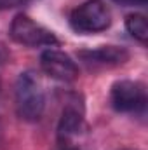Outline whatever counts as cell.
<instances>
[{
	"label": "cell",
	"mask_w": 148,
	"mask_h": 150,
	"mask_svg": "<svg viewBox=\"0 0 148 150\" xmlns=\"http://www.w3.org/2000/svg\"><path fill=\"white\" fill-rule=\"evenodd\" d=\"M125 30L131 33V37H134L138 42L141 44H147L148 40V23L147 18L140 12H134V14H129L125 18Z\"/></svg>",
	"instance_id": "obj_8"
},
{
	"label": "cell",
	"mask_w": 148,
	"mask_h": 150,
	"mask_svg": "<svg viewBox=\"0 0 148 150\" xmlns=\"http://www.w3.org/2000/svg\"><path fill=\"white\" fill-rule=\"evenodd\" d=\"M28 0H0V11H5V9H12L16 5H21Z\"/></svg>",
	"instance_id": "obj_10"
},
{
	"label": "cell",
	"mask_w": 148,
	"mask_h": 150,
	"mask_svg": "<svg viewBox=\"0 0 148 150\" xmlns=\"http://www.w3.org/2000/svg\"><path fill=\"white\" fill-rule=\"evenodd\" d=\"M9 35L14 42L26 45V47H44V45H56V35L42 26L40 23L33 21L26 14H18L9 28Z\"/></svg>",
	"instance_id": "obj_3"
},
{
	"label": "cell",
	"mask_w": 148,
	"mask_h": 150,
	"mask_svg": "<svg viewBox=\"0 0 148 150\" xmlns=\"http://www.w3.org/2000/svg\"><path fill=\"white\" fill-rule=\"evenodd\" d=\"M129 51L125 47L103 45L98 49H84L78 52V59L89 68H113L124 65L129 59Z\"/></svg>",
	"instance_id": "obj_7"
},
{
	"label": "cell",
	"mask_w": 148,
	"mask_h": 150,
	"mask_svg": "<svg viewBox=\"0 0 148 150\" xmlns=\"http://www.w3.org/2000/svg\"><path fill=\"white\" fill-rule=\"evenodd\" d=\"M9 59V49L5 47V44L0 40V65H4Z\"/></svg>",
	"instance_id": "obj_11"
},
{
	"label": "cell",
	"mask_w": 148,
	"mask_h": 150,
	"mask_svg": "<svg viewBox=\"0 0 148 150\" xmlns=\"http://www.w3.org/2000/svg\"><path fill=\"white\" fill-rule=\"evenodd\" d=\"M110 25V7L103 0H87L70 14V26L77 33H99Z\"/></svg>",
	"instance_id": "obj_2"
},
{
	"label": "cell",
	"mask_w": 148,
	"mask_h": 150,
	"mask_svg": "<svg viewBox=\"0 0 148 150\" xmlns=\"http://www.w3.org/2000/svg\"><path fill=\"white\" fill-rule=\"evenodd\" d=\"M87 131L82 103L68 101L58 122V142H78Z\"/></svg>",
	"instance_id": "obj_6"
},
{
	"label": "cell",
	"mask_w": 148,
	"mask_h": 150,
	"mask_svg": "<svg viewBox=\"0 0 148 150\" xmlns=\"http://www.w3.org/2000/svg\"><path fill=\"white\" fill-rule=\"evenodd\" d=\"M111 107L122 113H143L147 108V89L136 80H117L110 91Z\"/></svg>",
	"instance_id": "obj_4"
},
{
	"label": "cell",
	"mask_w": 148,
	"mask_h": 150,
	"mask_svg": "<svg viewBox=\"0 0 148 150\" xmlns=\"http://www.w3.org/2000/svg\"><path fill=\"white\" fill-rule=\"evenodd\" d=\"M124 5H147V0H117Z\"/></svg>",
	"instance_id": "obj_12"
},
{
	"label": "cell",
	"mask_w": 148,
	"mask_h": 150,
	"mask_svg": "<svg viewBox=\"0 0 148 150\" xmlns=\"http://www.w3.org/2000/svg\"><path fill=\"white\" fill-rule=\"evenodd\" d=\"M14 89H16L14 91L16 112L19 115V119L26 122L38 120L45 108V94H44V87L37 74L32 70L19 74Z\"/></svg>",
	"instance_id": "obj_1"
},
{
	"label": "cell",
	"mask_w": 148,
	"mask_h": 150,
	"mask_svg": "<svg viewBox=\"0 0 148 150\" xmlns=\"http://www.w3.org/2000/svg\"><path fill=\"white\" fill-rule=\"evenodd\" d=\"M40 67L49 77L61 82H73L78 77L77 63L59 49H45L40 54Z\"/></svg>",
	"instance_id": "obj_5"
},
{
	"label": "cell",
	"mask_w": 148,
	"mask_h": 150,
	"mask_svg": "<svg viewBox=\"0 0 148 150\" xmlns=\"http://www.w3.org/2000/svg\"><path fill=\"white\" fill-rule=\"evenodd\" d=\"M122 150H132V149H122Z\"/></svg>",
	"instance_id": "obj_13"
},
{
	"label": "cell",
	"mask_w": 148,
	"mask_h": 150,
	"mask_svg": "<svg viewBox=\"0 0 148 150\" xmlns=\"http://www.w3.org/2000/svg\"><path fill=\"white\" fill-rule=\"evenodd\" d=\"M56 150H85L80 142H58Z\"/></svg>",
	"instance_id": "obj_9"
}]
</instances>
